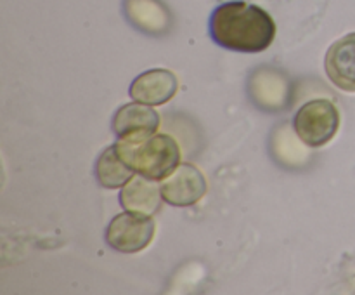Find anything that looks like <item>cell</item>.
Wrapping results in <instances>:
<instances>
[{
    "label": "cell",
    "mask_w": 355,
    "mask_h": 295,
    "mask_svg": "<svg viewBox=\"0 0 355 295\" xmlns=\"http://www.w3.org/2000/svg\"><path fill=\"white\" fill-rule=\"evenodd\" d=\"M163 201L172 207H193L207 194L205 174L193 163H180L170 176L159 180Z\"/></svg>",
    "instance_id": "5b68a950"
},
{
    "label": "cell",
    "mask_w": 355,
    "mask_h": 295,
    "mask_svg": "<svg viewBox=\"0 0 355 295\" xmlns=\"http://www.w3.org/2000/svg\"><path fill=\"white\" fill-rule=\"evenodd\" d=\"M159 115L153 106L144 103H127L116 110L113 115L111 127L118 139L132 137V135H146L158 132Z\"/></svg>",
    "instance_id": "ba28073f"
},
{
    "label": "cell",
    "mask_w": 355,
    "mask_h": 295,
    "mask_svg": "<svg viewBox=\"0 0 355 295\" xmlns=\"http://www.w3.org/2000/svg\"><path fill=\"white\" fill-rule=\"evenodd\" d=\"M118 155L135 174L153 180H163L180 165L179 142L168 134H146L121 137L114 142Z\"/></svg>",
    "instance_id": "7a4b0ae2"
},
{
    "label": "cell",
    "mask_w": 355,
    "mask_h": 295,
    "mask_svg": "<svg viewBox=\"0 0 355 295\" xmlns=\"http://www.w3.org/2000/svg\"><path fill=\"white\" fill-rule=\"evenodd\" d=\"M177 92H179V78L175 73L165 68H155L141 73L135 76L128 89L132 99L149 106L166 104L175 97Z\"/></svg>",
    "instance_id": "8992f818"
},
{
    "label": "cell",
    "mask_w": 355,
    "mask_h": 295,
    "mask_svg": "<svg viewBox=\"0 0 355 295\" xmlns=\"http://www.w3.org/2000/svg\"><path fill=\"white\" fill-rule=\"evenodd\" d=\"M295 134L309 148H322L333 141L340 128V111L329 99L305 103L293 118Z\"/></svg>",
    "instance_id": "3957f363"
},
{
    "label": "cell",
    "mask_w": 355,
    "mask_h": 295,
    "mask_svg": "<svg viewBox=\"0 0 355 295\" xmlns=\"http://www.w3.org/2000/svg\"><path fill=\"white\" fill-rule=\"evenodd\" d=\"M156 235L153 215L123 210L106 228V243L120 253H137L148 248Z\"/></svg>",
    "instance_id": "277c9868"
},
{
    "label": "cell",
    "mask_w": 355,
    "mask_h": 295,
    "mask_svg": "<svg viewBox=\"0 0 355 295\" xmlns=\"http://www.w3.org/2000/svg\"><path fill=\"white\" fill-rule=\"evenodd\" d=\"M132 177H134V170L121 160L116 146H107L96 162L97 183L106 189H118V187H123Z\"/></svg>",
    "instance_id": "30bf717a"
},
{
    "label": "cell",
    "mask_w": 355,
    "mask_h": 295,
    "mask_svg": "<svg viewBox=\"0 0 355 295\" xmlns=\"http://www.w3.org/2000/svg\"><path fill=\"white\" fill-rule=\"evenodd\" d=\"M158 180L148 179L144 176H134L120 191V205L123 210L141 212V214L155 215L162 208V189Z\"/></svg>",
    "instance_id": "9c48e42d"
},
{
    "label": "cell",
    "mask_w": 355,
    "mask_h": 295,
    "mask_svg": "<svg viewBox=\"0 0 355 295\" xmlns=\"http://www.w3.org/2000/svg\"><path fill=\"white\" fill-rule=\"evenodd\" d=\"M210 37L218 47L243 54H260L272 45L276 23L255 3L232 0L217 6L208 21Z\"/></svg>",
    "instance_id": "6da1fadb"
},
{
    "label": "cell",
    "mask_w": 355,
    "mask_h": 295,
    "mask_svg": "<svg viewBox=\"0 0 355 295\" xmlns=\"http://www.w3.org/2000/svg\"><path fill=\"white\" fill-rule=\"evenodd\" d=\"M324 69L333 85L345 92H355V33H349L329 45Z\"/></svg>",
    "instance_id": "52a82bcc"
}]
</instances>
